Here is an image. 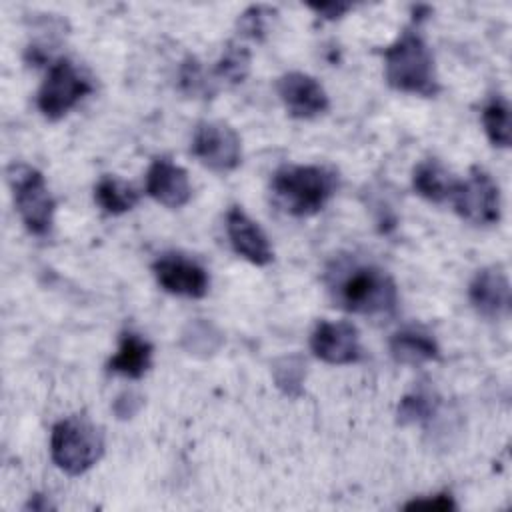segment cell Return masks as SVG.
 Wrapping results in <instances>:
<instances>
[{
    "instance_id": "cell-1",
    "label": "cell",
    "mask_w": 512,
    "mask_h": 512,
    "mask_svg": "<svg viewBox=\"0 0 512 512\" xmlns=\"http://www.w3.org/2000/svg\"><path fill=\"white\" fill-rule=\"evenodd\" d=\"M326 284L334 306L370 318L394 314L398 288L394 278L376 264L350 258L334 260L326 270Z\"/></svg>"
},
{
    "instance_id": "cell-2",
    "label": "cell",
    "mask_w": 512,
    "mask_h": 512,
    "mask_svg": "<svg viewBox=\"0 0 512 512\" xmlns=\"http://www.w3.org/2000/svg\"><path fill=\"white\" fill-rule=\"evenodd\" d=\"M384 76L398 92L426 98L440 92L434 56L416 28L400 32V36L384 50Z\"/></svg>"
},
{
    "instance_id": "cell-3",
    "label": "cell",
    "mask_w": 512,
    "mask_h": 512,
    "mask_svg": "<svg viewBox=\"0 0 512 512\" xmlns=\"http://www.w3.org/2000/svg\"><path fill=\"white\" fill-rule=\"evenodd\" d=\"M338 186L334 170L318 164L280 166L270 182L276 202L292 216H312L320 212Z\"/></svg>"
},
{
    "instance_id": "cell-4",
    "label": "cell",
    "mask_w": 512,
    "mask_h": 512,
    "mask_svg": "<svg viewBox=\"0 0 512 512\" xmlns=\"http://www.w3.org/2000/svg\"><path fill=\"white\" fill-rule=\"evenodd\" d=\"M104 454V436L86 416H68L52 426L50 456L70 476L90 470Z\"/></svg>"
},
{
    "instance_id": "cell-5",
    "label": "cell",
    "mask_w": 512,
    "mask_h": 512,
    "mask_svg": "<svg viewBox=\"0 0 512 512\" xmlns=\"http://www.w3.org/2000/svg\"><path fill=\"white\" fill-rule=\"evenodd\" d=\"M8 182L14 194V206L26 226L34 236H46L54 222L56 202L46 186L40 170L28 164H10Z\"/></svg>"
},
{
    "instance_id": "cell-6",
    "label": "cell",
    "mask_w": 512,
    "mask_h": 512,
    "mask_svg": "<svg viewBox=\"0 0 512 512\" xmlns=\"http://www.w3.org/2000/svg\"><path fill=\"white\" fill-rule=\"evenodd\" d=\"M450 202L456 214L474 226L496 224L502 214L498 184L478 166L470 170L466 180H456Z\"/></svg>"
},
{
    "instance_id": "cell-7",
    "label": "cell",
    "mask_w": 512,
    "mask_h": 512,
    "mask_svg": "<svg viewBox=\"0 0 512 512\" xmlns=\"http://www.w3.org/2000/svg\"><path fill=\"white\" fill-rule=\"evenodd\" d=\"M88 92H92L90 80L84 78L68 58H58L54 64H50L36 100L40 112L48 120H60Z\"/></svg>"
},
{
    "instance_id": "cell-8",
    "label": "cell",
    "mask_w": 512,
    "mask_h": 512,
    "mask_svg": "<svg viewBox=\"0 0 512 512\" xmlns=\"http://www.w3.org/2000/svg\"><path fill=\"white\" fill-rule=\"evenodd\" d=\"M190 150L202 166L220 174L236 170L242 162V140L238 132L222 120L198 122Z\"/></svg>"
},
{
    "instance_id": "cell-9",
    "label": "cell",
    "mask_w": 512,
    "mask_h": 512,
    "mask_svg": "<svg viewBox=\"0 0 512 512\" xmlns=\"http://www.w3.org/2000/svg\"><path fill=\"white\" fill-rule=\"evenodd\" d=\"M310 348L316 358L334 366L358 362L362 356L358 328L346 320H320L310 336Z\"/></svg>"
},
{
    "instance_id": "cell-10",
    "label": "cell",
    "mask_w": 512,
    "mask_h": 512,
    "mask_svg": "<svg viewBox=\"0 0 512 512\" xmlns=\"http://www.w3.org/2000/svg\"><path fill=\"white\" fill-rule=\"evenodd\" d=\"M152 272L162 290L184 298H204L210 286L208 272L194 260L182 254H162Z\"/></svg>"
},
{
    "instance_id": "cell-11",
    "label": "cell",
    "mask_w": 512,
    "mask_h": 512,
    "mask_svg": "<svg viewBox=\"0 0 512 512\" xmlns=\"http://www.w3.org/2000/svg\"><path fill=\"white\" fill-rule=\"evenodd\" d=\"M276 92L288 114L300 120H310L324 114L330 106L322 84L304 72H286L276 82Z\"/></svg>"
},
{
    "instance_id": "cell-12",
    "label": "cell",
    "mask_w": 512,
    "mask_h": 512,
    "mask_svg": "<svg viewBox=\"0 0 512 512\" xmlns=\"http://www.w3.org/2000/svg\"><path fill=\"white\" fill-rule=\"evenodd\" d=\"M470 304L478 314L500 320L510 314V282L502 266H486L478 270L468 286Z\"/></svg>"
},
{
    "instance_id": "cell-13",
    "label": "cell",
    "mask_w": 512,
    "mask_h": 512,
    "mask_svg": "<svg viewBox=\"0 0 512 512\" xmlns=\"http://www.w3.org/2000/svg\"><path fill=\"white\" fill-rule=\"evenodd\" d=\"M226 234L234 252L250 264L266 266L274 260V252L264 230L242 208L232 206L226 212Z\"/></svg>"
},
{
    "instance_id": "cell-14",
    "label": "cell",
    "mask_w": 512,
    "mask_h": 512,
    "mask_svg": "<svg viewBox=\"0 0 512 512\" xmlns=\"http://www.w3.org/2000/svg\"><path fill=\"white\" fill-rule=\"evenodd\" d=\"M146 194L166 208H182L192 196L188 172L168 158H156L146 172Z\"/></svg>"
},
{
    "instance_id": "cell-15",
    "label": "cell",
    "mask_w": 512,
    "mask_h": 512,
    "mask_svg": "<svg viewBox=\"0 0 512 512\" xmlns=\"http://www.w3.org/2000/svg\"><path fill=\"white\" fill-rule=\"evenodd\" d=\"M152 344L136 332H124L116 354L108 362V370L132 380L142 378L152 366Z\"/></svg>"
},
{
    "instance_id": "cell-16",
    "label": "cell",
    "mask_w": 512,
    "mask_h": 512,
    "mask_svg": "<svg viewBox=\"0 0 512 512\" xmlns=\"http://www.w3.org/2000/svg\"><path fill=\"white\" fill-rule=\"evenodd\" d=\"M390 354L400 364L420 366V364L438 360L440 348L430 334H426L422 330L406 328V330L396 332L390 338Z\"/></svg>"
},
{
    "instance_id": "cell-17",
    "label": "cell",
    "mask_w": 512,
    "mask_h": 512,
    "mask_svg": "<svg viewBox=\"0 0 512 512\" xmlns=\"http://www.w3.org/2000/svg\"><path fill=\"white\" fill-rule=\"evenodd\" d=\"M412 186L418 196L438 204L450 200V194L456 186V178L440 160L426 158L416 164L412 172Z\"/></svg>"
},
{
    "instance_id": "cell-18",
    "label": "cell",
    "mask_w": 512,
    "mask_h": 512,
    "mask_svg": "<svg viewBox=\"0 0 512 512\" xmlns=\"http://www.w3.org/2000/svg\"><path fill=\"white\" fill-rule=\"evenodd\" d=\"M94 200L106 214H124L138 204L140 194L132 184L106 174L94 186Z\"/></svg>"
},
{
    "instance_id": "cell-19",
    "label": "cell",
    "mask_w": 512,
    "mask_h": 512,
    "mask_svg": "<svg viewBox=\"0 0 512 512\" xmlns=\"http://www.w3.org/2000/svg\"><path fill=\"white\" fill-rule=\"evenodd\" d=\"M482 124L492 146H510V106L504 96H492L482 108Z\"/></svg>"
},
{
    "instance_id": "cell-20",
    "label": "cell",
    "mask_w": 512,
    "mask_h": 512,
    "mask_svg": "<svg viewBox=\"0 0 512 512\" xmlns=\"http://www.w3.org/2000/svg\"><path fill=\"white\" fill-rule=\"evenodd\" d=\"M250 50L230 42L214 66V76L228 84H240L250 74Z\"/></svg>"
},
{
    "instance_id": "cell-21",
    "label": "cell",
    "mask_w": 512,
    "mask_h": 512,
    "mask_svg": "<svg viewBox=\"0 0 512 512\" xmlns=\"http://www.w3.org/2000/svg\"><path fill=\"white\" fill-rule=\"evenodd\" d=\"M278 16V10L266 4H254L248 6L240 18H238V30L242 36L252 38L256 42H262L268 34L270 22Z\"/></svg>"
},
{
    "instance_id": "cell-22",
    "label": "cell",
    "mask_w": 512,
    "mask_h": 512,
    "mask_svg": "<svg viewBox=\"0 0 512 512\" xmlns=\"http://www.w3.org/2000/svg\"><path fill=\"white\" fill-rule=\"evenodd\" d=\"M436 410V400L432 394L424 390H414L406 394L398 404V422L400 424H416L428 420Z\"/></svg>"
},
{
    "instance_id": "cell-23",
    "label": "cell",
    "mask_w": 512,
    "mask_h": 512,
    "mask_svg": "<svg viewBox=\"0 0 512 512\" xmlns=\"http://www.w3.org/2000/svg\"><path fill=\"white\" fill-rule=\"evenodd\" d=\"M180 88L186 92V94H192V96H198V94H210V88H208V82L206 78L202 76V68L198 64L196 58L188 56L180 68Z\"/></svg>"
},
{
    "instance_id": "cell-24",
    "label": "cell",
    "mask_w": 512,
    "mask_h": 512,
    "mask_svg": "<svg viewBox=\"0 0 512 512\" xmlns=\"http://www.w3.org/2000/svg\"><path fill=\"white\" fill-rule=\"evenodd\" d=\"M402 508L404 510H438V512H446V510H456V502L452 500L450 494L442 492V494H434V496L414 498V500L406 502Z\"/></svg>"
},
{
    "instance_id": "cell-25",
    "label": "cell",
    "mask_w": 512,
    "mask_h": 512,
    "mask_svg": "<svg viewBox=\"0 0 512 512\" xmlns=\"http://www.w3.org/2000/svg\"><path fill=\"white\" fill-rule=\"evenodd\" d=\"M296 362H298V356H292V358H288V368H290V370H284V368H278V370H276V382H278V386L284 388L288 394H294L292 388H298L300 382H302V364H298L296 370H292Z\"/></svg>"
},
{
    "instance_id": "cell-26",
    "label": "cell",
    "mask_w": 512,
    "mask_h": 512,
    "mask_svg": "<svg viewBox=\"0 0 512 512\" xmlns=\"http://www.w3.org/2000/svg\"><path fill=\"white\" fill-rule=\"evenodd\" d=\"M310 10L320 14L324 20H336L344 16L348 10H352V4H342V2H324V4H308Z\"/></svg>"
},
{
    "instance_id": "cell-27",
    "label": "cell",
    "mask_w": 512,
    "mask_h": 512,
    "mask_svg": "<svg viewBox=\"0 0 512 512\" xmlns=\"http://www.w3.org/2000/svg\"><path fill=\"white\" fill-rule=\"evenodd\" d=\"M42 498H44V496H40V494L32 496V498H30V502L26 504V508H32V510H48V508H52L46 500L42 502Z\"/></svg>"
}]
</instances>
